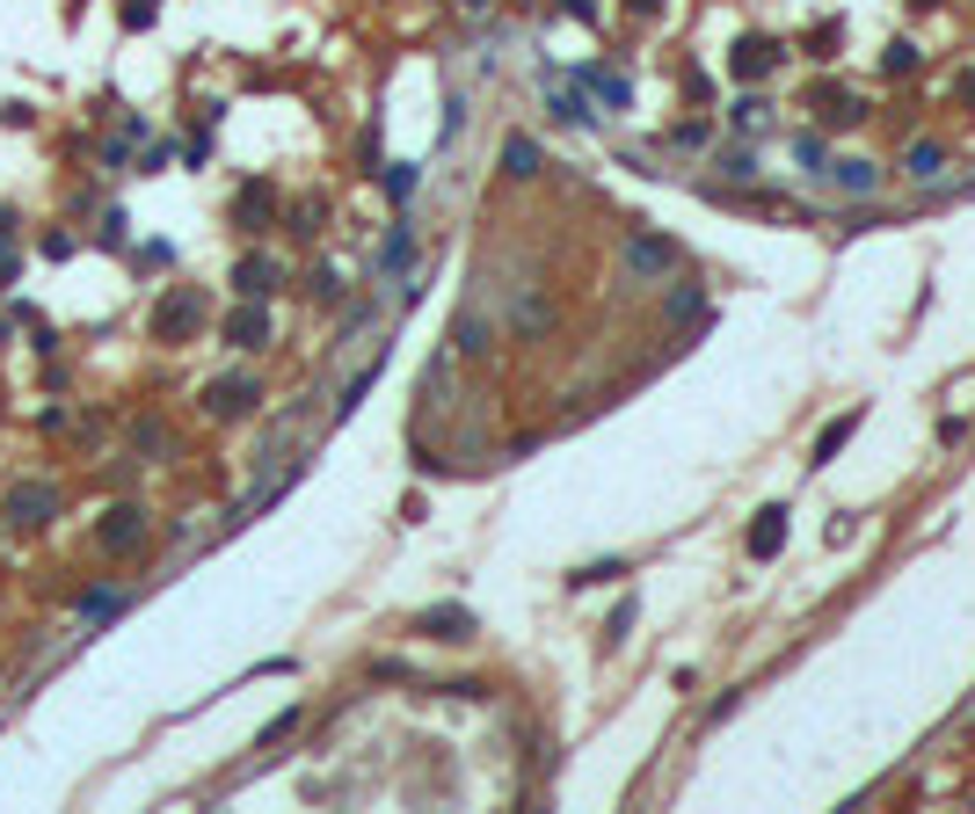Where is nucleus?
<instances>
[{
	"mask_svg": "<svg viewBox=\"0 0 975 814\" xmlns=\"http://www.w3.org/2000/svg\"><path fill=\"white\" fill-rule=\"evenodd\" d=\"M204 328H212V291L204 284H168L147 313V335L161 342V349H182V342H197Z\"/></svg>",
	"mask_w": 975,
	"mask_h": 814,
	"instance_id": "1",
	"label": "nucleus"
},
{
	"mask_svg": "<svg viewBox=\"0 0 975 814\" xmlns=\"http://www.w3.org/2000/svg\"><path fill=\"white\" fill-rule=\"evenodd\" d=\"M147 538H153V509L131 503V495H124V503H110V509L96 517V546L117 552V560H139V552H147Z\"/></svg>",
	"mask_w": 975,
	"mask_h": 814,
	"instance_id": "2",
	"label": "nucleus"
},
{
	"mask_svg": "<svg viewBox=\"0 0 975 814\" xmlns=\"http://www.w3.org/2000/svg\"><path fill=\"white\" fill-rule=\"evenodd\" d=\"M59 509H66V487H59V480H15V487L0 495V517L15 531H45Z\"/></svg>",
	"mask_w": 975,
	"mask_h": 814,
	"instance_id": "3",
	"label": "nucleus"
},
{
	"mask_svg": "<svg viewBox=\"0 0 975 814\" xmlns=\"http://www.w3.org/2000/svg\"><path fill=\"white\" fill-rule=\"evenodd\" d=\"M263 407V379L255 371H219V379L204 385V415L212 422H248Z\"/></svg>",
	"mask_w": 975,
	"mask_h": 814,
	"instance_id": "4",
	"label": "nucleus"
},
{
	"mask_svg": "<svg viewBox=\"0 0 975 814\" xmlns=\"http://www.w3.org/2000/svg\"><path fill=\"white\" fill-rule=\"evenodd\" d=\"M277 212H284V204H277V182H263V175H248L241 190H233V204H226V218H233V233H269V226H277Z\"/></svg>",
	"mask_w": 975,
	"mask_h": 814,
	"instance_id": "5",
	"label": "nucleus"
},
{
	"mask_svg": "<svg viewBox=\"0 0 975 814\" xmlns=\"http://www.w3.org/2000/svg\"><path fill=\"white\" fill-rule=\"evenodd\" d=\"M269 335H277V328H269L263 298H233V313L219 320V342H226V349H241V357H263Z\"/></svg>",
	"mask_w": 975,
	"mask_h": 814,
	"instance_id": "6",
	"label": "nucleus"
},
{
	"mask_svg": "<svg viewBox=\"0 0 975 814\" xmlns=\"http://www.w3.org/2000/svg\"><path fill=\"white\" fill-rule=\"evenodd\" d=\"M670 269H678V240H662V233L626 240V277H634V284H662Z\"/></svg>",
	"mask_w": 975,
	"mask_h": 814,
	"instance_id": "7",
	"label": "nucleus"
},
{
	"mask_svg": "<svg viewBox=\"0 0 975 814\" xmlns=\"http://www.w3.org/2000/svg\"><path fill=\"white\" fill-rule=\"evenodd\" d=\"M415 633H422V640L459 647V640H473L481 625H473V611H466V603H430V611H415Z\"/></svg>",
	"mask_w": 975,
	"mask_h": 814,
	"instance_id": "8",
	"label": "nucleus"
},
{
	"mask_svg": "<svg viewBox=\"0 0 975 814\" xmlns=\"http://www.w3.org/2000/svg\"><path fill=\"white\" fill-rule=\"evenodd\" d=\"M277 284H284V263H277L269 247H255V255L233 263V298H269Z\"/></svg>",
	"mask_w": 975,
	"mask_h": 814,
	"instance_id": "9",
	"label": "nucleus"
},
{
	"mask_svg": "<svg viewBox=\"0 0 975 814\" xmlns=\"http://www.w3.org/2000/svg\"><path fill=\"white\" fill-rule=\"evenodd\" d=\"M139 603V589H117V582H96V589H80L74 597V619L80 625H110V619H124Z\"/></svg>",
	"mask_w": 975,
	"mask_h": 814,
	"instance_id": "10",
	"label": "nucleus"
},
{
	"mask_svg": "<svg viewBox=\"0 0 975 814\" xmlns=\"http://www.w3.org/2000/svg\"><path fill=\"white\" fill-rule=\"evenodd\" d=\"M131 451H139V466H168L175 430L161 422V415H139V422H131Z\"/></svg>",
	"mask_w": 975,
	"mask_h": 814,
	"instance_id": "11",
	"label": "nucleus"
},
{
	"mask_svg": "<svg viewBox=\"0 0 975 814\" xmlns=\"http://www.w3.org/2000/svg\"><path fill=\"white\" fill-rule=\"evenodd\" d=\"M772 66H780V44H772V37H743V44L729 51V73H735V80H764Z\"/></svg>",
	"mask_w": 975,
	"mask_h": 814,
	"instance_id": "12",
	"label": "nucleus"
},
{
	"mask_svg": "<svg viewBox=\"0 0 975 814\" xmlns=\"http://www.w3.org/2000/svg\"><path fill=\"white\" fill-rule=\"evenodd\" d=\"M743 546H750V560H772V552L786 546V509H780V503L757 509V524H750V538H743Z\"/></svg>",
	"mask_w": 975,
	"mask_h": 814,
	"instance_id": "13",
	"label": "nucleus"
},
{
	"mask_svg": "<svg viewBox=\"0 0 975 814\" xmlns=\"http://www.w3.org/2000/svg\"><path fill=\"white\" fill-rule=\"evenodd\" d=\"M408 269H415V226L401 218V226L387 233V247H379V277H393V284H401Z\"/></svg>",
	"mask_w": 975,
	"mask_h": 814,
	"instance_id": "14",
	"label": "nucleus"
},
{
	"mask_svg": "<svg viewBox=\"0 0 975 814\" xmlns=\"http://www.w3.org/2000/svg\"><path fill=\"white\" fill-rule=\"evenodd\" d=\"M815 117H823V124H845V131H852V124H866V102L845 96V88H815Z\"/></svg>",
	"mask_w": 975,
	"mask_h": 814,
	"instance_id": "15",
	"label": "nucleus"
},
{
	"mask_svg": "<svg viewBox=\"0 0 975 814\" xmlns=\"http://www.w3.org/2000/svg\"><path fill=\"white\" fill-rule=\"evenodd\" d=\"M823 175H830L845 196H874V190H881V168H874V161H837V168H823Z\"/></svg>",
	"mask_w": 975,
	"mask_h": 814,
	"instance_id": "16",
	"label": "nucleus"
},
{
	"mask_svg": "<svg viewBox=\"0 0 975 814\" xmlns=\"http://www.w3.org/2000/svg\"><path fill=\"white\" fill-rule=\"evenodd\" d=\"M284 226H292V240H320L328 233V204H320V196H299L292 212H284Z\"/></svg>",
	"mask_w": 975,
	"mask_h": 814,
	"instance_id": "17",
	"label": "nucleus"
},
{
	"mask_svg": "<svg viewBox=\"0 0 975 814\" xmlns=\"http://www.w3.org/2000/svg\"><path fill=\"white\" fill-rule=\"evenodd\" d=\"M96 226H102V247H110V255H117V247H131V212H124V204H102L96 212Z\"/></svg>",
	"mask_w": 975,
	"mask_h": 814,
	"instance_id": "18",
	"label": "nucleus"
},
{
	"mask_svg": "<svg viewBox=\"0 0 975 814\" xmlns=\"http://www.w3.org/2000/svg\"><path fill=\"white\" fill-rule=\"evenodd\" d=\"M37 255H45V263H74V255H80V233H66V226H45V233H37Z\"/></svg>",
	"mask_w": 975,
	"mask_h": 814,
	"instance_id": "19",
	"label": "nucleus"
},
{
	"mask_svg": "<svg viewBox=\"0 0 975 814\" xmlns=\"http://www.w3.org/2000/svg\"><path fill=\"white\" fill-rule=\"evenodd\" d=\"M131 161H139V145H124V139H102L96 145V168L117 182V175H131Z\"/></svg>",
	"mask_w": 975,
	"mask_h": 814,
	"instance_id": "20",
	"label": "nucleus"
},
{
	"mask_svg": "<svg viewBox=\"0 0 975 814\" xmlns=\"http://www.w3.org/2000/svg\"><path fill=\"white\" fill-rule=\"evenodd\" d=\"M503 175L532 182V175H539V145H532V139H510V145H503Z\"/></svg>",
	"mask_w": 975,
	"mask_h": 814,
	"instance_id": "21",
	"label": "nucleus"
},
{
	"mask_svg": "<svg viewBox=\"0 0 975 814\" xmlns=\"http://www.w3.org/2000/svg\"><path fill=\"white\" fill-rule=\"evenodd\" d=\"M379 182H387V196H393V204H408V196L422 190V168H415V161H393V168L379 175Z\"/></svg>",
	"mask_w": 975,
	"mask_h": 814,
	"instance_id": "22",
	"label": "nucleus"
},
{
	"mask_svg": "<svg viewBox=\"0 0 975 814\" xmlns=\"http://www.w3.org/2000/svg\"><path fill=\"white\" fill-rule=\"evenodd\" d=\"M153 15H161V0H124V8H117V29H124V37H147Z\"/></svg>",
	"mask_w": 975,
	"mask_h": 814,
	"instance_id": "23",
	"label": "nucleus"
},
{
	"mask_svg": "<svg viewBox=\"0 0 975 814\" xmlns=\"http://www.w3.org/2000/svg\"><path fill=\"white\" fill-rule=\"evenodd\" d=\"M575 80H583V88H597V96H605L611 110H626V80H619V73H605V66H583Z\"/></svg>",
	"mask_w": 975,
	"mask_h": 814,
	"instance_id": "24",
	"label": "nucleus"
},
{
	"mask_svg": "<svg viewBox=\"0 0 975 814\" xmlns=\"http://www.w3.org/2000/svg\"><path fill=\"white\" fill-rule=\"evenodd\" d=\"M852 430H859V415H837V422H830V430L815 436V466H830V458L845 451V436H852Z\"/></svg>",
	"mask_w": 975,
	"mask_h": 814,
	"instance_id": "25",
	"label": "nucleus"
},
{
	"mask_svg": "<svg viewBox=\"0 0 975 814\" xmlns=\"http://www.w3.org/2000/svg\"><path fill=\"white\" fill-rule=\"evenodd\" d=\"M299 720H306V705H284L277 720H263V735H255V749H277L284 735H299Z\"/></svg>",
	"mask_w": 975,
	"mask_h": 814,
	"instance_id": "26",
	"label": "nucleus"
},
{
	"mask_svg": "<svg viewBox=\"0 0 975 814\" xmlns=\"http://www.w3.org/2000/svg\"><path fill=\"white\" fill-rule=\"evenodd\" d=\"M175 161V139H147L139 145V161H131V175H161Z\"/></svg>",
	"mask_w": 975,
	"mask_h": 814,
	"instance_id": "27",
	"label": "nucleus"
},
{
	"mask_svg": "<svg viewBox=\"0 0 975 814\" xmlns=\"http://www.w3.org/2000/svg\"><path fill=\"white\" fill-rule=\"evenodd\" d=\"M168 263H175V240H147V247L131 255V269H139V277H153V269H168Z\"/></svg>",
	"mask_w": 975,
	"mask_h": 814,
	"instance_id": "28",
	"label": "nucleus"
},
{
	"mask_svg": "<svg viewBox=\"0 0 975 814\" xmlns=\"http://www.w3.org/2000/svg\"><path fill=\"white\" fill-rule=\"evenodd\" d=\"M939 168H947L939 145H910V175H917V182H939Z\"/></svg>",
	"mask_w": 975,
	"mask_h": 814,
	"instance_id": "29",
	"label": "nucleus"
},
{
	"mask_svg": "<svg viewBox=\"0 0 975 814\" xmlns=\"http://www.w3.org/2000/svg\"><path fill=\"white\" fill-rule=\"evenodd\" d=\"M881 73H917V44H910V37H896V44L881 51Z\"/></svg>",
	"mask_w": 975,
	"mask_h": 814,
	"instance_id": "30",
	"label": "nucleus"
},
{
	"mask_svg": "<svg viewBox=\"0 0 975 814\" xmlns=\"http://www.w3.org/2000/svg\"><path fill=\"white\" fill-rule=\"evenodd\" d=\"M626 575V560H590V568H575V582H619Z\"/></svg>",
	"mask_w": 975,
	"mask_h": 814,
	"instance_id": "31",
	"label": "nucleus"
},
{
	"mask_svg": "<svg viewBox=\"0 0 975 814\" xmlns=\"http://www.w3.org/2000/svg\"><path fill=\"white\" fill-rule=\"evenodd\" d=\"M634 619H641V603H619V611H611V633H605V640L619 647V640H626V633H634Z\"/></svg>",
	"mask_w": 975,
	"mask_h": 814,
	"instance_id": "32",
	"label": "nucleus"
},
{
	"mask_svg": "<svg viewBox=\"0 0 975 814\" xmlns=\"http://www.w3.org/2000/svg\"><path fill=\"white\" fill-rule=\"evenodd\" d=\"M117 139H124V145H147V139H153V124H147V117H139V110H131V117H124V124H117Z\"/></svg>",
	"mask_w": 975,
	"mask_h": 814,
	"instance_id": "33",
	"label": "nucleus"
},
{
	"mask_svg": "<svg viewBox=\"0 0 975 814\" xmlns=\"http://www.w3.org/2000/svg\"><path fill=\"white\" fill-rule=\"evenodd\" d=\"M729 117L743 124V131H757V124H764V102H757V96H743V102H735V110H729Z\"/></svg>",
	"mask_w": 975,
	"mask_h": 814,
	"instance_id": "34",
	"label": "nucleus"
},
{
	"mask_svg": "<svg viewBox=\"0 0 975 814\" xmlns=\"http://www.w3.org/2000/svg\"><path fill=\"white\" fill-rule=\"evenodd\" d=\"M670 313H678V320H692V313H699V284H678V291H670Z\"/></svg>",
	"mask_w": 975,
	"mask_h": 814,
	"instance_id": "35",
	"label": "nucleus"
},
{
	"mask_svg": "<svg viewBox=\"0 0 975 814\" xmlns=\"http://www.w3.org/2000/svg\"><path fill=\"white\" fill-rule=\"evenodd\" d=\"M314 298H342V277H335V269H328V263L314 269Z\"/></svg>",
	"mask_w": 975,
	"mask_h": 814,
	"instance_id": "36",
	"label": "nucleus"
},
{
	"mask_svg": "<svg viewBox=\"0 0 975 814\" xmlns=\"http://www.w3.org/2000/svg\"><path fill=\"white\" fill-rule=\"evenodd\" d=\"M0 124H8V131H29V102H0Z\"/></svg>",
	"mask_w": 975,
	"mask_h": 814,
	"instance_id": "37",
	"label": "nucleus"
},
{
	"mask_svg": "<svg viewBox=\"0 0 975 814\" xmlns=\"http://www.w3.org/2000/svg\"><path fill=\"white\" fill-rule=\"evenodd\" d=\"M626 8H641V15H656V8H662V0H626Z\"/></svg>",
	"mask_w": 975,
	"mask_h": 814,
	"instance_id": "38",
	"label": "nucleus"
},
{
	"mask_svg": "<svg viewBox=\"0 0 975 814\" xmlns=\"http://www.w3.org/2000/svg\"><path fill=\"white\" fill-rule=\"evenodd\" d=\"M459 8H473V15H481V8H488V0H459Z\"/></svg>",
	"mask_w": 975,
	"mask_h": 814,
	"instance_id": "39",
	"label": "nucleus"
},
{
	"mask_svg": "<svg viewBox=\"0 0 975 814\" xmlns=\"http://www.w3.org/2000/svg\"><path fill=\"white\" fill-rule=\"evenodd\" d=\"M917 8H932V0H917Z\"/></svg>",
	"mask_w": 975,
	"mask_h": 814,
	"instance_id": "40",
	"label": "nucleus"
}]
</instances>
